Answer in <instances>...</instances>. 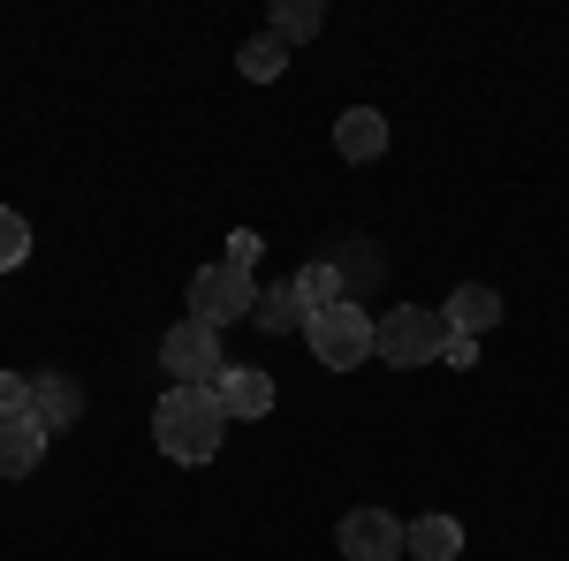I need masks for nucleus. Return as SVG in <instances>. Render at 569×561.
I'll return each mask as SVG.
<instances>
[{
  "instance_id": "9",
  "label": "nucleus",
  "mask_w": 569,
  "mask_h": 561,
  "mask_svg": "<svg viewBox=\"0 0 569 561\" xmlns=\"http://www.w3.org/2000/svg\"><path fill=\"white\" fill-rule=\"evenodd\" d=\"M440 319H448V334H471V342H479V334H493V327H501V297H493L486 281H463V289L448 297V311H440Z\"/></svg>"
},
{
  "instance_id": "3",
  "label": "nucleus",
  "mask_w": 569,
  "mask_h": 561,
  "mask_svg": "<svg viewBox=\"0 0 569 561\" xmlns=\"http://www.w3.org/2000/svg\"><path fill=\"white\" fill-rule=\"evenodd\" d=\"M440 349H448V319H440L433 303H395L388 319H380L372 357H388L395 372H418V364H440Z\"/></svg>"
},
{
  "instance_id": "11",
  "label": "nucleus",
  "mask_w": 569,
  "mask_h": 561,
  "mask_svg": "<svg viewBox=\"0 0 569 561\" xmlns=\"http://www.w3.org/2000/svg\"><path fill=\"white\" fill-rule=\"evenodd\" d=\"M335 152H342V160H380V152H388V114H380V107H350V114L335 122Z\"/></svg>"
},
{
  "instance_id": "5",
  "label": "nucleus",
  "mask_w": 569,
  "mask_h": 561,
  "mask_svg": "<svg viewBox=\"0 0 569 561\" xmlns=\"http://www.w3.org/2000/svg\"><path fill=\"white\" fill-rule=\"evenodd\" d=\"M251 311H259V281L236 273L228 259L190 273V319H206V327H236V319H251Z\"/></svg>"
},
{
  "instance_id": "15",
  "label": "nucleus",
  "mask_w": 569,
  "mask_h": 561,
  "mask_svg": "<svg viewBox=\"0 0 569 561\" xmlns=\"http://www.w3.org/2000/svg\"><path fill=\"white\" fill-rule=\"evenodd\" d=\"M289 281H297V297H305L311 311H327V303H350V289H342V273H335V266H327V259L297 266V273H289Z\"/></svg>"
},
{
  "instance_id": "20",
  "label": "nucleus",
  "mask_w": 569,
  "mask_h": 561,
  "mask_svg": "<svg viewBox=\"0 0 569 561\" xmlns=\"http://www.w3.org/2000/svg\"><path fill=\"white\" fill-rule=\"evenodd\" d=\"M259 236H251V228H236V236H228V266H236V273H251V266H259Z\"/></svg>"
},
{
  "instance_id": "6",
  "label": "nucleus",
  "mask_w": 569,
  "mask_h": 561,
  "mask_svg": "<svg viewBox=\"0 0 569 561\" xmlns=\"http://www.w3.org/2000/svg\"><path fill=\"white\" fill-rule=\"evenodd\" d=\"M335 547H342L350 561H395L402 554V523H395L388 509H350L342 531H335Z\"/></svg>"
},
{
  "instance_id": "12",
  "label": "nucleus",
  "mask_w": 569,
  "mask_h": 561,
  "mask_svg": "<svg viewBox=\"0 0 569 561\" xmlns=\"http://www.w3.org/2000/svg\"><path fill=\"white\" fill-rule=\"evenodd\" d=\"M402 554H418V561H456V554H463V523H456V517H418V523H402Z\"/></svg>"
},
{
  "instance_id": "14",
  "label": "nucleus",
  "mask_w": 569,
  "mask_h": 561,
  "mask_svg": "<svg viewBox=\"0 0 569 561\" xmlns=\"http://www.w3.org/2000/svg\"><path fill=\"white\" fill-rule=\"evenodd\" d=\"M327 266H335V273H342V289H350V303L365 297V289H372V281H380V251H372V243H365V236H342V243H335V251H327Z\"/></svg>"
},
{
  "instance_id": "1",
  "label": "nucleus",
  "mask_w": 569,
  "mask_h": 561,
  "mask_svg": "<svg viewBox=\"0 0 569 561\" xmlns=\"http://www.w3.org/2000/svg\"><path fill=\"white\" fill-rule=\"evenodd\" d=\"M152 440L168 463H213L220 440H228V410L213 388H168L152 410Z\"/></svg>"
},
{
  "instance_id": "21",
  "label": "nucleus",
  "mask_w": 569,
  "mask_h": 561,
  "mask_svg": "<svg viewBox=\"0 0 569 561\" xmlns=\"http://www.w3.org/2000/svg\"><path fill=\"white\" fill-rule=\"evenodd\" d=\"M440 364H456V372H471V364H479V342H471V334H448V349H440Z\"/></svg>"
},
{
  "instance_id": "7",
  "label": "nucleus",
  "mask_w": 569,
  "mask_h": 561,
  "mask_svg": "<svg viewBox=\"0 0 569 561\" xmlns=\"http://www.w3.org/2000/svg\"><path fill=\"white\" fill-rule=\"evenodd\" d=\"M213 394H220V410H228V425H251V418L273 410V380H266L259 364H228L213 380Z\"/></svg>"
},
{
  "instance_id": "17",
  "label": "nucleus",
  "mask_w": 569,
  "mask_h": 561,
  "mask_svg": "<svg viewBox=\"0 0 569 561\" xmlns=\"http://www.w3.org/2000/svg\"><path fill=\"white\" fill-rule=\"evenodd\" d=\"M236 69H243V77H251V84H273V77H281V69H289V46L281 39H243V53H236Z\"/></svg>"
},
{
  "instance_id": "4",
  "label": "nucleus",
  "mask_w": 569,
  "mask_h": 561,
  "mask_svg": "<svg viewBox=\"0 0 569 561\" xmlns=\"http://www.w3.org/2000/svg\"><path fill=\"white\" fill-rule=\"evenodd\" d=\"M160 364H168L176 388H213L220 372H228V357H220V327H206V319H176V327L160 334Z\"/></svg>"
},
{
  "instance_id": "19",
  "label": "nucleus",
  "mask_w": 569,
  "mask_h": 561,
  "mask_svg": "<svg viewBox=\"0 0 569 561\" xmlns=\"http://www.w3.org/2000/svg\"><path fill=\"white\" fill-rule=\"evenodd\" d=\"M8 418H31V380L23 372H0V425Z\"/></svg>"
},
{
  "instance_id": "13",
  "label": "nucleus",
  "mask_w": 569,
  "mask_h": 561,
  "mask_svg": "<svg viewBox=\"0 0 569 561\" xmlns=\"http://www.w3.org/2000/svg\"><path fill=\"white\" fill-rule=\"evenodd\" d=\"M251 319H259L266 334H305L311 303L297 297V281H266V289H259V311H251Z\"/></svg>"
},
{
  "instance_id": "8",
  "label": "nucleus",
  "mask_w": 569,
  "mask_h": 561,
  "mask_svg": "<svg viewBox=\"0 0 569 561\" xmlns=\"http://www.w3.org/2000/svg\"><path fill=\"white\" fill-rule=\"evenodd\" d=\"M31 418H39L46 432H69L84 418V388H77L69 372H39V380H31Z\"/></svg>"
},
{
  "instance_id": "2",
  "label": "nucleus",
  "mask_w": 569,
  "mask_h": 561,
  "mask_svg": "<svg viewBox=\"0 0 569 561\" xmlns=\"http://www.w3.org/2000/svg\"><path fill=\"white\" fill-rule=\"evenodd\" d=\"M305 342L327 372H357V364L372 357V342H380V319H372L365 303H327V311L305 319Z\"/></svg>"
},
{
  "instance_id": "18",
  "label": "nucleus",
  "mask_w": 569,
  "mask_h": 561,
  "mask_svg": "<svg viewBox=\"0 0 569 561\" xmlns=\"http://www.w3.org/2000/svg\"><path fill=\"white\" fill-rule=\"evenodd\" d=\"M23 259H31V220L16 206H0V273H16Z\"/></svg>"
},
{
  "instance_id": "16",
  "label": "nucleus",
  "mask_w": 569,
  "mask_h": 561,
  "mask_svg": "<svg viewBox=\"0 0 569 561\" xmlns=\"http://www.w3.org/2000/svg\"><path fill=\"white\" fill-rule=\"evenodd\" d=\"M319 23H327V8H319V0H281V8H273V23H266V39L297 46V39H311Z\"/></svg>"
},
{
  "instance_id": "10",
  "label": "nucleus",
  "mask_w": 569,
  "mask_h": 561,
  "mask_svg": "<svg viewBox=\"0 0 569 561\" xmlns=\"http://www.w3.org/2000/svg\"><path fill=\"white\" fill-rule=\"evenodd\" d=\"M46 440H53V432H46L39 418H8V425H0V478H31L46 463Z\"/></svg>"
}]
</instances>
